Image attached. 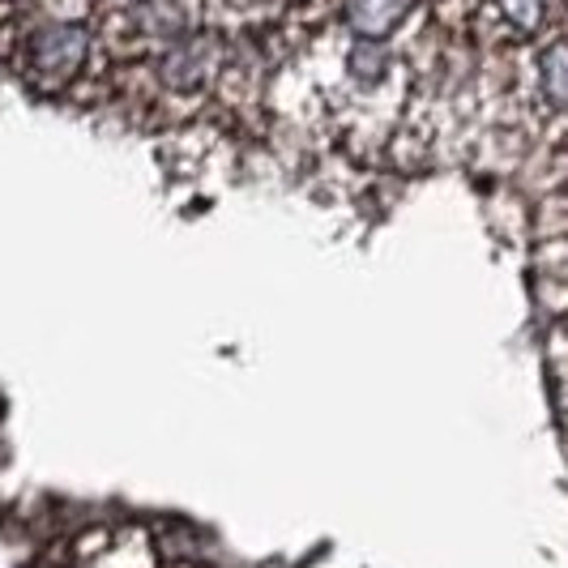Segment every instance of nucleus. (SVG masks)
Wrapping results in <instances>:
<instances>
[{
	"label": "nucleus",
	"instance_id": "obj_1",
	"mask_svg": "<svg viewBox=\"0 0 568 568\" xmlns=\"http://www.w3.org/2000/svg\"><path fill=\"white\" fill-rule=\"evenodd\" d=\"M90 30L82 22H48V27L30 30L22 43V64L34 85H69L82 73L90 57Z\"/></svg>",
	"mask_w": 568,
	"mask_h": 568
},
{
	"label": "nucleus",
	"instance_id": "obj_6",
	"mask_svg": "<svg viewBox=\"0 0 568 568\" xmlns=\"http://www.w3.org/2000/svg\"><path fill=\"white\" fill-rule=\"evenodd\" d=\"M551 4H568V0H551Z\"/></svg>",
	"mask_w": 568,
	"mask_h": 568
},
{
	"label": "nucleus",
	"instance_id": "obj_3",
	"mask_svg": "<svg viewBox=\"0 0 568 568\" xmlns=\"http://www.w3.org/2000/svg\"><path fill=\"white\" fill-rule=\"evenodd\" d=\"M415 0H346V22L359 39H385L406 22Z\"/></svg>",
	"mask_w": 568,
	"mask_h": 568
},
{
	"label": "nucleus",
	"instance_id": "obj_4",
	"mask_svg": "<svg viewBox=\"0 0 568 568\" xmlns=\"http://www.w3.org/2000/svg\"><path fill=\"white\" fill-rule=\"evenodd\" d=\"M539 85L556 112H568V39L551 43L539 57Z\"/></svg>",
	"mask_w": 568,
	"mask_h": 568
},
{
	"label": "nucleus",
	"instance_id": "obj_2",
	"mask_svg": "<svg viewBox=\"0 0 568 568\" xmlns=\"http://www.w3.org/2000/svg\"><path fill=\"white\" fill-rule=\"evenodd\" d=\"M219 64H223V43L214 34H184V39L168 43V52L159 60V78L163 85L184 94V90L210 82L219 73Z\"/></svg>",
	"mask_w": 568,
	"mask_h": 568
},
{
	"label": "nucleus",
	"instance_id": "obj_5",
	"mask_svg": "<svg viewBox=\"0 0 568 568\" xmlns=\"http://www.w3.org/2000/svg\"><path fill=\"white\" fill-rule=\"evenodd\" d=\"M491 9L517 30H535L542 22V0H491Z\"/></svg>",
	"mask_w": 568,
	"mask_h": 568
}]
</instances>
